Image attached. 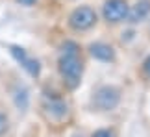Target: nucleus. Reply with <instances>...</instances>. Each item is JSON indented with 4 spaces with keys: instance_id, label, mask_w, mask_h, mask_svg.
<instances>
[{
    "instance_id": "obj_1",
    "label": "nucleus",
    "mask_w": 150,
    "mask_h": 137,
    "mask_svg": "<svg viewBox=\"0 0 150 137\" xmlns=\"http://www.w3.org/2000/svg\"><path fill=\"white\" fill-rule=\"evenodd\" d=\"M59 72L65 83L71 89L80 85L82 78V59H80L78 44L76 43H65L63 44V54L59 58Z\"/></svg>"
},
{
    "instance_id": "obj_2",
    "label": "nucleus",
    "mask_w": 150,
    "mask_h": 137,
    "mask_svg": "<svg viewBox=\"0 0 150 137\" xmlns=\"http://www.w3.org/2000/svg\"><path fill=\"white\" fill-rule=\"evenodd\" d=\"M119 100H120V95L115 87H100L93 96V104H95V107H98L100 111L115 109V107L119 106Z\"/></svg>"
},
{
    "instance_id": "obj_3",
    "label": "nucleus",
    "mask_w": 150,
    "mask_h": 137,
    "mask_svg": "<svg viewBox=\"0 0 150 137\" xmlns=\"http://www.w3.org/2000/svg\"><path fill=\"white\" fill-rule=\"evenodd\" d=\"M96 22V13L87 6H82V8L74 9L71 17H69V24H71L74 30H89Z\"/></svg>"
},
{
    "instance_id": "obj_4",
    "label": "nucleus",
    "mask_w": 150,
    "mask_h": 137,
    "mask_svg": "<svg viewBox=\"0 0 150 137\" xmlns=\"http://www.w3.org/2000/svg\"><path fill=\"white\" fill-rule=\"evenodd\" d=\"M102 13L108 22H120L128 15V4H126V0H108L104 4Z\"/></svg>"
},
{
    "instance_id": "obj_5",
    "label": "nucleus",
    "mask_w": 150,
    "mask_h": 137,
    "mask_svg": "<svg viewBox=\"0 0 150 137\" xmlns=\"http://www.w3.org/2000/svg\"><path fill=\"white\" fill-rule=\"evenodd\" d=\"M11 48V54L17 58V61H21V65L26 68L28 72L32 74V76H39V72H41V67H39V63L35 59H32V58H28L26 56V52L22 48H19V47H9Z\"/></svg>"
},
{
    "instance_id": "obj_6",
    "label": "nucleus",
    "mask_w": 150,
    "mask_h": 137,
    "mask_svg": "<svg viewBox=\"0 0 150 137\" xmlns=\"http://www.w3.org/2000/svg\"><path fill=\"white\" fill-rule=\"evenodd\" d=\"M148 11H150V2L148 0H139V2L132 8V11H128L126 17L130 19V22H139L148 15Z\"/></svg>"
},
{
    "instance_id": "obj_7",
    "label": "nucleus",
    "mask_w": 150,
    "mask_h": 137,
    "mask_svg": "<svg viewBox=\"0 0 150 137\" xmlns=\"http://www.w3.org/2000/svg\"><path fill=\"white\" fill-rule=\"evenodd\" d=\"M91 56L100 61H111L113 59V48L109 44H104V43H95L91 44Z\"/></svg>"
},
{
    "instance_id": "obj_8",
    "label": "nucleus",
    "mask_w": 150,
    "mask_h": 137,
    "mask_svg": "<svg viewBox=\"0 0 150 137\" xmlns=\"http://www.w3.org/2000/svg\"><path fill=\"white\" fill-rule=\"evenodd\" d=\"M47 111H48L50 117L61 119V117L67 115V104L63 100H59V98H54V100H50L47 104Z\"/></svg>"
},
{
    "instance_id": "obj_9",
    "label": "nucleus",
    "mask_w": 150,
    "mask_h": 137,
    "mask_svg": "<svg viewBox=\"0 0 150 137\" xmlns=\"http://www.w3.org/2000/svg\"><path fill=\"white\" fill-rule=\"evenodd\" d=\"M15 102H17V106H19L21 109H24V107L28 106V95H26V89H17V93H15Z\"/></svg>"
},
{
    "instance_id": "obj_10",
    "label": "nucleus",
    "mask_w": 150,
    "mask_h": 137,
    "mask_svg": "<svg viewBox=\"0 0 150 137\" xmlns=\"http://www.w3.org/2000/svg\"><path fill=\"white\" fill-rule=\"evenodd\" d=\"M6 130H8V117L4 113H0V135H4Z\"/></svg>"
},
{
    "instance_id": "obj_11",
    "label": "nucleus",
    "mask_w": 150,
    "mask_h": 137,
    "mask_svg": "<svg viewBox=\"0 0 150 137\" xmlns=\"http://www.w3.org/2000/svg\"><path fill=\"white\" fill-rule=\"evenodd\" d=\"M93 137H115V133L111 130H96L93 133Z\"/></svg>"
},
{
    "instance_id": "obj_12",
    "label": "nucleus",
    "mask_w": 150,
    "mask_h": 137,
    "mask_svg": "<svg viewBox=\"0 0 150 137\" xmlns=\"http://www.w3.org/2000/svg\"><path fill=\"white\" fill-rule=\"evenodd\" d=\"M143 71H145V74L150 78V56L145 59V63H143Z\"/></svg>"
},
{
    "instance_id": "obj_13",
    "label": "nucleus",
    "mask_w": 150,
    "mask_h": 137,
    "mask_svg": "<svg viewBox=\"0 0 150 137\" xmlns=\"http://www.w3.org/2000/svg\"><path fill=\"white\" fill-rule=\"evenodd\" d=\"M17 2L22 6H32V4H35V0H17Z\"/></svg>"
}]
</instances>
